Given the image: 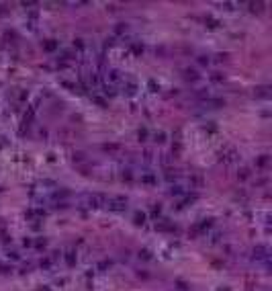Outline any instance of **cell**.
Wrapping results in <instances>:
<instances>
[{
  "label": "cell",
  "instance_id": "obj_1",
  "mask_svg": "<svg viewBox=\"0 0 272 291\" xmlns=\"http://www.w3.org/2000/svg\"><path fill=\"white\" fill-rule=\"evenodd\" d=\"M106 203V199H104V195H92L88 199V205L90 207H102Z\"/></svg>",
  "mask_w": 272,
  "mask_h": 291
},
{
  "label": "cell",
  "instance_id": "obj_2",
  "mask_svg": "<svg viewBox=\"0 0 272 291\" xmlns=\"http://www.w3.org/2000/svg\"><path fill=\"white\" fill-rule=\"evenodd\" d=\"M184 74H186V80H196V72L194 70H186Z\"/></svg>",
  "mask_w": 272,
  "mask_h": 291
},
{
  "label": "cell",
  "instance_id": "obj_3",
  "mask_svg": "<svg viewBox=\"0 0 272 291\" xmlns=\"http://www.w3.org/2000/svg\"><path fill=\"white\" fill-rule=\"evenodd\" d=\"M53 47H55L53 41H47V43H45V49H53Z\"/></svg>",
  "mask_w": 272,
  "mask_h": 291
}]
</instances>
